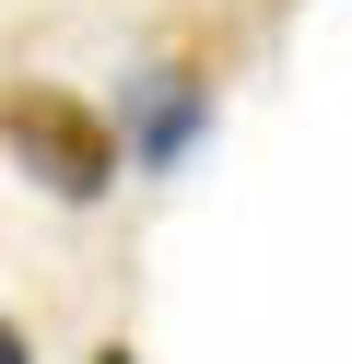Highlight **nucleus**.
I'll list each match as a JSON object with an SVG mask.
<instances>
[{
  "label": "nucleus",
  "instance_id": "obj_1",
  "mask_svg": "<svg viewBox=\"0 0 352 364\" xmlns=\"http://www.w3.org/2000/svg\"><path fill=\"white\" fill-rule=\"evenodd\" d=\"M0 153H12V176H23V188L70 200V212L117 200V176H129L117 118H106L94 95H70V82H0Z\"/></svg>",
  "mask_w": 352,
  "mask_h": 364
},
{
  "label": "nucleus",
  "instance_id": "obj_2",
  "mask_svg": "<svg viewBox=\"0 0 352 364\" xmlns=\"http://www.w3.org/2000/svg\"><path fill=\"white\" fill-rule=\"evenodd\" d=\"M211 118H223V71H211L200 48H153L117 71V141H129V176H176L188 153L211 141Z\"/></svg>",
  "mask_w": 352,
  "mask_h": 364
},
{
  "label": "nucleus",
  "instance_id": "obj_3",
  "mask_svg": "<svg viewBox=\"0 0 352 364\" xmlns=\"http://www.w3.org/2000/svg\"><path fill=\"white\" fill-rule=\"evenodd\" d=\"M0 364H36V341L12 329V306H0Z\"/></svg>",
  "mask_w": 352,
  "mask_h": 364
},
{
  "label": "nucleus",
  "instance_id": "obj_4",
  "mask_svg": "<svg viewBox=\"0 0 352 364\" xmlns=\"http://www.w3.org/2000/svg\"><path fill=\"white\" fill-rule=\"evenodd\" d=\"M82 364H141V341H117V329H106V341H94Z\"/></svg>",
  "mask_w": 352,
  "mask_h": 364
}]
</instances>
